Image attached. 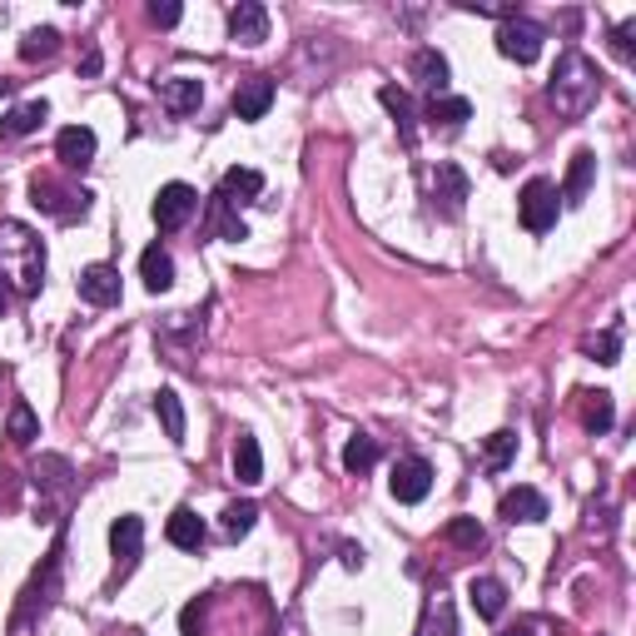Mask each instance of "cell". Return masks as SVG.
Returning a JSON list of instances; mask_svg holds the SVG:
<instances>
[{
  "mask_svg": "<svg viewBox=\"0 0 636 636\" xmlns=\"http://www.w3.org/2000/svg\"><path fill=\"white\" fill-rule=\"evenodd\" d=\"M597 94H601L597 65H592L582 50H567V55L557 60L552 85H547V100H552V110L562 119H582L592 105H597Z\"/></svg>",
  "mask_w": 636,
  "mask_h": 636,
  "instance_id": "obj_1",
  "label": "cell"
},
{
  "mask_svg": "<svg viewBox=\"0 0 636 636\" xmlns=\"http://www.w3.org/2000/svg\"><path fill=\"white\" fill-rule=\"evenodd\" d=\"M0 249H5V254H21V289L36 294L40 283H46V249H40V239L25 225H0Z\"/></svg>",
  "mask_w": 636,
  "mask_h": 636,
  "instance_id": "obj_2",
  "label": "cell"
},
{
  "mask_svg": "<svg viewBox=\"0 0 636 636\" xmlns=\"http://www.w3.org/2000/svg\"><path fill=\"white\" fill-rule=\"evenodd\" d=\"M30 204H36L40 214H50V219H80L85 214V204H90V194L85 189H65V185H55L50 175H36L30 179Z\"/></svg>",
  "mask_w": 636,
  "mask_h": 636,
  "instance_id": "obj_3",
  "label": "cell"
},
{
  "mask_svg": "<svg viewBox=\"0 0 636 636\" xmlns=\"http://www.w3.org/2000/svg\"><path fill=\"white\" fill-rule=\"evenodd\" d=\"M557 189L547 185V179H527L522 185V200H518V214H522V229L527 234H547V229L557 225Z\"/></svg>",
  "mask_w": 636,
  "mask_h": 636,
  "instance_id": "obj_4",
  "label": "cell"
},
{
  "mask_svg": "<svg viewBox=\"0 0 636 636\" xmlns=\"http://www.w3.org/2000/svg\"><path fill=\"white\" fill-rule=\"evenodd\" d=\"M200 209V194H194V189L189 185H165L160 189V194H154V225L165 229V234H175V229H185L189 225V214Z\"/></svg>",
  "mask_w": 636,
  "mask_h": 636,
  "instance_id": "obj_5",
  "label": "cell"
},
{
  "mask_svg": "<svg viewBox=\"0 0 636 636\" xmlns=\"http://www.w3.org/2000/svg\"><path fill=\"white\" fill-rule=\"evenodd\" d=\"M389 493L408 507L423 503V497L433 493V462L428 458H398L393 462V478H389Z\"/></svg>",
  "mask_w": 636,
  "mask_h": 636,
  "instance_id": "obj_6",
  "label": "cell"
},
{
  "mask_svg": "<svg viewBox=\"0 0 636 636\" xmlns=\"http://www.w3.org/2000/svg\"><path fill=\"white\" fill-rule=\"evenodd\" d=\"M543 25H532V21H503V30H497V50H503L507 60H518V65H532V60L543 55Z\"/></svg>",
  "mask_w": 636,
  "mask_h": 636,
  "instance_id": "obj_7",
  "label": "cell"
},
{
  "mask_svg": "<svg viewBox=\"0 0 636 636\" xmlns=\"http://www.w3.org/2000/svg\"><path fill=\"white\" fill-rule=\"evenodd\" d=\"M229 36H234L239 46H259V40H269V11H264L259 0H239L234 11H229Z\"/></svg>",
  "mask_w": 636,
  "mask_h": 636,
  "instance_id": "obj_8",
  "label": "cell"
},
{
  "mask_svg": "<svg viewBox=\"0 0 636 636\" xmlns=\"http://www.w3.org/2000/svg\"><path fill=\"white\" fill-rule=\"evenodd\" d=\"M80 298L94 308L119 304V269L115 264H90V269H80Z\"/></svg>",
  "mask_w": 636,
  "mask_h": 636,
  "instance_id": "obj_9",
  "label": "cell"
},
{
  "mask_svg": "<svg viewBox=\"0 0 636 636\" xmlns=\"http://www.w3.org/2000/svg\"><path fill=\"white\" fill-rule=\"evenodd\" d=\"M274 105V80L269 75H249L234 85V115L239 119H264Z\"/></svg>",
  "mask_w": 636,
  "mask_h": 636,
  "instance_id": "obj_10",
  "label": "cell"
},
{
  "mask_svg": "<svg viewBox=\"0 0 636 636\" xmlns=\"http://www.w3.org/2000/svg\"><path fill=\"white\" fill-rule=\"evenodd\" d=\"M264 194V175L259 169H225V179H219V194L214 200L229 204V209H239V204H254Z\"/></svg>",
  "mask_w": 636,
  "mask_h": 636,
  "instance_id": "obj_11",
  "label": "cell"
},
{
  "mask_svg": "<svg viewBox=\"0 0 636 636\" xmlns=\"http://www.w3.org/2000/svg\"><path fill=\"white\" fill-rule=\"evenodd\" d=\"M55 154H60V165L65 169H90L94 165V130L90 125H71V130H60Z\"/></svg>",
  "mask_w": 636,
  "mask_h": 636,
  "instance_id": "obj_12",
  "label": "cell"
},
{
  "mask_svg": "<svg viewBox=\"0 0 636 636\" xmlns=\"http://www.w3.org/2000/svg\"><path fill=\"white\" fill-rule=\"evenodd\" d=\"M468 189H472L468 175H462L453 160H443V165L433 169V194L443 200V209H448V214H462V204H468Z\"/></svg>",
  "mask_w": 636,
  "mask_h": 636,
  "instance_id": "obj_13",
  "label": "cell"
},
{
  "mask_svg": "<svg viewBox=\"0 0 636 636\" xmlns=\"http://www.w3.org/2000/svg\"><path fill=\"white\" fill-rule=\"evenodd\" d=\"M140 543H144V522L140 518H115V527H110V547H115V562H119V572H130L135 567V557H140Z\"/></svg>",
  "mask_w": 636,
  "mask_h": 636,
  "instance_id": "obj_14",
  "label": "cell"
},
{
  "mask_svg": "<svg viewBox=\"0 0 636 636\" xmlns=\"http://www.w3.org/2000/svg\"><path fill=\"white\" fill-rule=\"evenodd\" d=\"M46 119H50L46 100H30V105L5 110V119H0V140H25V135H36Z\"/></svg>",
  "mask_w": 636,
  "mask_h": 636,
  "instance_id": "obj_15",
  "label": "cell"
},
{
  "mask_svg": "<svg viewBox=\"0 0 636 636\" xmlns=\"http://www.w3.org/2000/svg\"><path fill=\"white\" fill-rule=\"evenodd\" d=\"M140 279L150 294H165V289H175V259H169L165 244H150L140 254Z\"/></svg>",
  "mask_w": 636,
  "mask_h": 636,
  "instance_id": "obj_16",
  "label": "cell"
},
{
  "mask_svg": "<svg viewBox=\"0 0 636 636\" xmlns=\"http://www.w3.org/2000/svg\"><path fill=\"white\" fill-rule=\"evenodd\" d=\"M503 518L507 522H543L547 497L537 493V487H512V493H503Z\"/></svg>",
  "mask_w": 636,
  "mask_h": 636,
  "instance_id": "obj_17",
  "label": "cell"
},
{
  "mask_svg": "<svg viewBox=\"0 0 636 636\" xmlns=\"http://www.w3.org/2000/svg\"><path fill=\"white\" fill-rule=\"evenodd\" d=\"M165 537L179 547V552H200V547H204V522H200V512H194V507H175V518H169Z\"/></svg>",
  "mask_w": 636,
  "mask_h": 636,
  "instance_id": "obj_18",
  "label": "cell"
},
{
  "mask_svg": "<svg viewBox=\"0 0 636 636\" xmlns=\"http://www.w3.org/2000/svg\"><path fill=\"white\" fill-rule=\"evenodd\" d=\"M592 179H597V154L577 150V154H572V169H567V185H562V194H557V200L582 204V200H587V189H592Z\"/></svg>",
  "mask_w": 636,
  "mask_h": 636,
  "instance_id": "obj_19",
  "label": "cell"
},
{
  "mask_svg": "<svg viewBox=\"0 0 636 636\" xmlns=\"http://www.w3.org/2000/svg\"><path fill=\"white\" fill-rule=\"evenodd\" d=\"M160 100H165L175 115H189V110H200L204 85L189 80V75H169V80H160Z\"/></svg>",
  "mask_w": 636,
  "mask_h": 636,
  "instance_id": "obj_20",
  "label": "cell"
},
{
  "mask_svg": "<svg viewBox=\"0 0 636 636\" xmlns=\"http://www.w3.org/2000/svg\"><path fill=\"white\" fill-rule=\"evenodd\" d=\"M234 478L239 483H264V453H259V437L254 433H239L234 437Z\"/></svg>",
  "mask_w": 636,
  "mask_h": 636,
  "instance_id": "obj_21",
  "label": "cell"
},
{
  "mask_svg": "<svg viewBox=\"0 0 636 636\" xmlns=\"http://www.w3.org/2000/svg\"><path fill=\"white\" fill-rule=\"evenodd\" d=\"M468 597H472V607H478V616H487V622H497V616L507 612V587L497 577H472Z\"/></svg>",
  "mask_w": 636,
  "mask_h": 636,
  "instance_id": "obj_22",
  "label": "cell"
},
{
  "mask_svg": "<svg viewBox=\"0 0 636 636\" xmlns=\"http://www.w3.org/2000/svg\"><path fill=\"white\" fill-rule=\"evenodd\" d=\"M154 418L165 423L169 443H185V403H179L175 389H160V393H154Z\"/></svg>",
  "mask_w": 636,
  "mask_h": 636,
  "instance_id": "obj_23",
  "label": "cell"
},
{
  "mask_svg": "<svg viewBox=\"0 0 636 636\" xmlns=\"http://www.w3.org/2000/svg\"><path fill=\"white\" fill-rule=\"evenodd\" d=\"M412 75H418V85L433 94L448 90V60L437 55V50H418V55H412Z\"/></svg>",
  "mask_w": 636,
  "mask_h": 636,
  "instance_id": "obj_24",
  "label": "cell"
},
{
  "mask_svg": "<svg viewBox=\"0 0 636 636\" xmlns=\"http://www.w3.org/2000/svg\"><path fill=\"white\" fill-rule=\"evenodd\" d=\"M428 119H433V125L458 130V125H468V119H472V105L462 100V94H433V100H428Z\"/></svg>",
  "mask_w": 636,
  "mask_h": 636,
  "instance_id": "obj_25",
  "label": "cell"
},
{
  "mask_svg": "<svg viewBox=\"0 0 636 636\" xmlns=\"http://www.w3.org/2000/svg\"><path fill=\"white\" fill-rule=\"evenodd\" d=\"M373 462H378V437H368V433H354V437H348V448H343V472L364 478Z\"/></svg>",
  "mask_w": 636,
  "mask_h": 636,
  "instance_id": "obj_26",
  "label": "cell"
},
{
  "mask_svg": "<svg viewBox=\"0 0 636 636\" xmlns=\"http://www.w3.org/2000/svg\"><path fill=\"white\" fill-rule=\"evenodd\" d=\"M612 418H616V408H612V393H587V403H582V428L587 433H607L612 428Z\"/></svg>",
  "mask_w": 636,
  "mask_h": 636,
  "instance_id": "obj_27",
  "label": "cell"
},
{
  "mask_svg": "<svg viewBox=\"0 0 636 636\" xmlns=\"http://www.w3.org/2000/svg\"><path fill=\"white\" fill-rule=\"evenodd\" d=\"M378 100H383V110H389L393 119H398V130H403V140L412 144V105H408V94L398 90V85H383L378 90Z\"/></svg>",
  "mask_w": 636,
  "mask_h": 636,
  "instance_id": "obj_28",
  "label": "cell"
},
{
  "mask_svg": "<svg viewBox=\"0 0 636 636\" xmlns=\"http://www.w3.org/2000/svg\"><path fill=\"white\" fill-rule=\"evenodd\" d=\"M5 433H11V443H36V437H40V418L30 412V403H15Z\"/></svg>",
  "mask_w": 636,
  "mask_h": 636,
  "instance_id": "obj_29",
  "label": "cell"
},
{
  "mask_svg": "<svg viewBox=\"0 0 636 636\" xmlns=\"http://www.w3.org/2000/svg\"><path fill=\"white\" fill-rule=\"evenodd\" d=\"M55 50H60V36L50 30V25L46 30H30V36L21 40V60H50Z\"/></svg>",
  "mask_w": 636,
  "mask_h": 636,
  "instance_id": "obj_30",
  "label": "cell"
},
{
  "mask_svg": "<svg viewBox=\"0 0 636 636\" xmlns=\"http://www.w3.org/2000/svg\"><path fill=\"white\" fill-rule=\"evenodd\" d=\"M254 522H259V507L254 503H229L225 507V537H244Z\"/></svg>",
  "mask_w": 636,
  "mask_h": 636,
  "instance_id": "obj_31",
  "label": "cell"
},
{
  "mask_svg": "<svg viewBox=\"0 0 636 636\" xmlns=\"http://www.w3.org/2000/svg\"><path fill=\"white\" fill-rule=\"evenodd\" d=\"M512 453H518V433H507V428H503V433L487 437V468H493V472H503L507 462H512Z\"/></svg>",
  "mask_w": 636,
  "mask_h": 636,
  "instance_id": "obj_32",
  "label": "cell"
},
{
  "mask_svg": "<svg viewBox=\"0 0 636 636\" xmlns=\"http://www.w3.org/2000/svg\"><path fill=\"white\" fill-rule=\"evenodd\" d=\"M214 239H249V229H244V219H234V214H229V204H219L214 200Z\"/></svg>",
  "mask_w": 636,
  "mask_h": 636,
  "instance_id": "obj_33",
  "label": "cell"
},
{
  "mask_svg": "<svg viewBox=\"0 0 636 636\" xmlns=\"http://www.w3.org/2000/svg\"><path fill=\"white\" fill-rule=\"evenodd\" d=\"M587 354H597V364H616L622 358V329H607L587 343Z\"/></svg>",
  "mask_w": 636,
  "mask_h": 636,
  "instance_id": "obj_34",
  "label": "cell"
},
{
  "mask_svg": "<svg viewBox=\"0 0 636 636\" xmlns=\"http://www.w3.org/2000/svg\"><path fill=\"white\" fill-rule=\"evenodd\" d=\"M448 543H458V547H483V527H478V518H453V522H448Z\"/></svg>",
  "mask_w": 636,
  "mask_h": 636,
  "instance_id": "obj_35",
  "label": "cell"
},
{
  "mask_svg": "<svg viewBox=\"0 0 636 636\" xmlns=\"http://www.w3.org/2000/svg\"><path fill=\"white\" fill-rule=\"evenodd\" d=\"M632 36H636V21H622V25L612 30V50H616L622 60H632Z\"/></svg>",
  "mask_w": 636,
  "mask_h": 636,
  "instance_id": "obj_36",
  "label": "cell"
},
{
  "mask_svg": "<svg viewBox=\"0 0 636 636\" xmlns=\"http://www.w3.org/2000/svg\"><path fill=\"white\" fill-rule=\"evenodd\" d=\"M179 15H185V11H179L175 0H154V5H150V21L154 25H179Z\"/></svg>",
  "mask_w": 636,
  "mask_h": 636,
  "instance_id": "obj_37",
  "label": "cell"
},
{
  "mask_svg": "<svg viewBox=\"0 0 636 636\" xmlns=\"http://www.w3.org/2000/svg\"><path fill=\"white\" fill-rule=\"evenodd\" d=\"M5 308H11V289H5V279H0V318H5Z\"/></svg>",
  "mask_w": 636,
  "mask_h": 636,
  "instance_id": "obj_38",
  "label": "cell"
}]
</instances>
